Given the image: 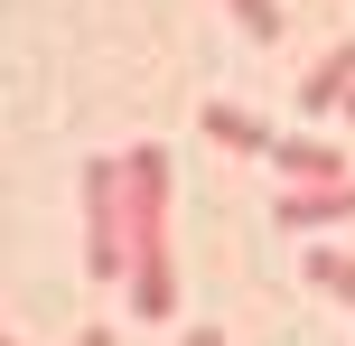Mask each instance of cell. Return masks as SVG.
<instances>
[{"mask_svg": "<svg viewBox=\"0 0 355 346\" xmlns=\"http://www.w3.org/2000/svg\"><path fill=\"white\" fill-rule=\"evenodd\" d=\"M112 187H122V168H112V159H94L85 168V197H94V272H122V234H112Z\"/></svg>", "mask_w": 355, "mask_h": 346, "instance_id": "1", "label": "cell"}, {"mask_svg": "<svg viewBox=\"0 0 355 346\" xmlns=\"http://www.w3.org/2000/svg\"><path fill=\"white\" fill-rule=\"evenodd\" d=\"M206 131H215L225 150H262V122H243L234 103H206Z\"/></svg>", "mask_w": 355, "mask_h": 346, "instance_id": "2", "label": "cell"}, {"mask_svg": "<svg viewBox=\"0 0 355 346\" xmlns=\"http://www.w3.org/2000/svg\"><path fill=\"white\" fill-rule=\"evenodd\" d=\"M187 346H215V328H196V337H187Z\"/></svg>", "mask_w": 355, "mask_h": 346, "instance_id": "6", "label": "cell"}, {"mask_svg": "<svg viewBox=\"0 0 355 346\" xmlns=\"http://www.w3.org/2000/svg\"><path fill=\"white\" fill-rule=\"evenodd\" d=\"M85 346H112V337H103V328H94V337H85Z\"/></svg>", "mask_w": 355, "mask_h": 346, "instance_id": "7", "label": "cell"}, {"mask_svg": "<svg viewBox=\"0 0 355 346\" xmlns=\"http://www.w3.org/2000/svg\"><path fill=\"white\" fill-rule=\"evenodd\" d=\"M309 281H318V291H337V300H355V262H337V253L309 262Z\"/></svg>", "mask_w": 355, "mask_h": 346, "instance_id": "5", "label": "cell"}, {"mask_svg": "<svg viewBox=\"0 0 355 346\" xmlns=\"http://www.w3.org/2000/svg\"><path fill=\"white\" fill-rule=\"evenodd\" d=\"M281 168H290V178H337V150H318V141H281Z\"/></svg>", "mask_w": 355, "mask_h": 346, "instance_id": "3", "label": "cell"}, {"mask_svg": "<svg viewBox=\"0 0 355 346\" xmlns=\"http://www.w3.org/2000/svg\"><path fill=\"white\" fill-rule=\"evenodd\" d=\"M346 85H355V47H337V56H327L318 75H309V103H337Z\"/></svg>", "mask_w": 355, "mask_h": 346, "instance_id": "4", "label": "cell"}]
</instances>
